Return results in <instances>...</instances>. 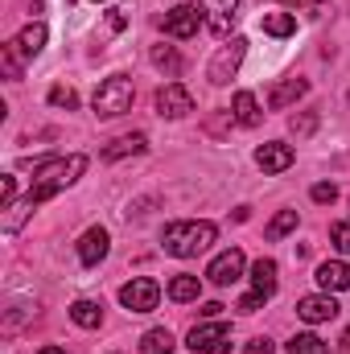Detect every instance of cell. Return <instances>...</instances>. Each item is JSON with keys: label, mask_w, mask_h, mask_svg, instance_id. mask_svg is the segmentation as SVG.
<instances>
[{"label": "cell", "mask_w": 350, "mask_h": 354, "mask_svg": "<svg viewBox=\"0 0 350 354\" xmlns=\"http://www.w3.org/2000/svg\"><path fill=\"white\" fill-rule=\"evenodd\" d=\"M83 174H87V157H83V153H71V157H46V161L33 165V185H29L25 202H29V206H42V202L54 198L58 189L75 185Z\"/></svg>", "instance_id": "cell-1"}, {"label": "cell", "mask_w": 350, "mask_h": 354, "mask_svg": "<svg viewBox=\"0 0 350 354\" xmlns=\"http://www.w3.org/2000/svg\"><path fill=\"white\" fill-rule=\"evenodd\" d=\"M214 239H219V227H214V223H206V218H181V223H169V227H165L161 248H165L169 256H177V260H194V256H202Z\"/></svg>", "instance_id": "cell-2"}, {"label": "cell", "mask_w": 350, "mask_h": 354, "mask_svg": "<svg viewBox=\"0 0 350 354\" xmlns=\"http://www.w3.org/2000/svg\"><path fill=\"white\" fill-rule=\"evenodd\" d=\"M132 99H136L132 79H124V75H111V79H103V83L95 87L91 107H95L99 115H124V111L132 107Z\"/></svg>", "instance_id": "cell-3"}, {"label": "cell", "mask_w": 350, "mask_h": 354, "mask_svg": "<svg viewBox=\"0 0 350 354\" xmlns=\"http://www.w3.org/2000/svg\"><path fill=\"white\" fill-rule=\"evenodd\" d=\"M157 301H161V284H157L153 276H136V280H128V284L120 288V305H124L128 313H153Z\"/></svg>", "instance_id": "cell-4"}, {"label": "cell", "mask_w": 350, "mask_h": 354, "mask_svg": "<svg viewBox=\"0 0 350 354\" xmlns=\"http://www.w3.org/2000/svg\"><path fill=\"white\" fill-rule=\"evenodd\" d=\"M243 54H248V41H243V37H231V46H223V50L210 58V71H206V79H210L214 87H227V83L235 79V71H239Z\"/></svg>", "instance_id": "cell-5"}, {"label": "cell", "mask_w": 350, "mask_h": 354, "mask_svg": "<svg viewBox=\"0 0 350 354\" xmlns=\"http://www.w3.org/2000/svg\"><path fill=\"white\" fill-rule=\"evenodd\" d=\"M198 8L206 12V29L214 37H231V25L239 21V0H198Z\"/></svg>", "instance_id": "cell-6"}, {"label": "cell", "mask_w": 350, "mask_h": 354, "mask_svg": "<svg viewBox=\"0 0 350 354\" xmlns=\"http://www.w3.org/2000/svg\"><path fill=\"white\" fill-rule=\"evenodd\" d=\"M198 25H202V12L194 8V4H177L169 8L165 17H161V29L177 37V41H190V37H198Z\"/></svg>", "instance_id": "cell-7"}, {"label": "cell", "mask_w": 350, "mask_h": 354, "mask_svg": "<svg viewBox=\"0 0 350 354\" xmlns=\"http://www.w3.org/2000/svg\"><path fill=\"white\" fill-rule=\"evenodd\" d=\"M243 264H248V260H243V252H239V248H227L223 256H214V260H210L206 280H210V284H219V288H227V284H235V280L243 276Z\"/></svg>", "instance_id": "cell-8"}, {"label": "cell", "mask_w": 350, "mask_h": 354, "mask_svg": "<svg viewBox=\"0 0 350 354\" xmlns=\"http://www.w3.org/2000/svg\"><path fill=\"white\" fill-rule=\"evenodd\" d=\"M190 111H194V95L181 87V83H165V87L157 91V115L181 120V115H190Z\"/></svg>", "instance_id": "cell-9"}, {"label": "cell", "mask_w": 350, "mask_h": 354, "mask_svg": "<svg viewBox=\"0 0 350 354\" xmlns=\"http://www.w3.org/2000/svg\"><path fill=\"white\" fill-rule=\"evenodd\" d=\"M297 317L309 322V326H322V322H334L338 317V301L330 292H313V297H301L297 301Z\"/></svg>", "instance_id": "cell-10"}, {"label": "cell", "mask_w": 350, "mask_h": 354, "mask_svg": "<svg viewBox=\"0 0 350 354\" xmlns=\"http://www.w3.org/2000/svg\"><path fill=\"white\" fill-rule=\"evenodd\" d=\"M107 248H111V235H107L103 227L83 231V239H79V260H83V268L103 264V260H107Z\"/></svg>", "instance_id": "cell-11"}, {"label": "cell", "mask_w": 350, "mask_h": 354, "mask_svg": "<svg viewBox=\"0 0 350 354\" xmlns=\"http://www.w3.org/2000/svg\"><path fill=\"white\" fill-rule=\"evenodd\" d=\"M219 342H231V326L223 317L202 322V326L190 330V351H206V346H219Z\"/></svg>", "instance_id": "cell-12"}, {"label": "cell", "mask_w": 350, "mask_h": 354, "mask_svg": "<svg viewBox=\"0 0 350 354\" xmlns=\"http://www.w3.org/2000/svg\"><path fill=\"white\" fill-rule=\"evenodd\" d=\"M256 165H260L264 174H284V169L293 165V145H284V140L260 145V149H256Z\"/></svg>", "instance_id": "cell-13"}, {"label": "cell", "mask_w": 350, "mask_h": 354, "mask_svg": "<svg viewBox=\"0 0 350 354\" xmlns=\"http://www.w3.org/2000/svg\"><path fill=\"white\" fill-rule=\"evenodd\" d=\"M313 280L322 284V292H342V288H350V264H342V260H326V264L317 268Z\"/></svg>", "instance_id": "cell-14"}, {"label": "cell", "mask_w": 350, "mask_h": 354, "mask_svg": "<svg viewBox=\"0 0 350 354\" xmlns=\"http://www.w3.org/2000/svg\"><path fill=\"white\" fill-rule=\"evenodd\" d=\"M305 91H309L305 79H284V83H276V87L268 91V111H284V107H288V103H297Z\"/></svg>", "instance_id": "cell-15"}, {"label": "cell", "mask_w": 350, "mask_h": 354, "mask_svg": "<svg viewBox=\"0 0 350 354\" xmlns=\"http://www.w3.org/2000/svg\"><path fill=\"white\" fill-rule=\"evenodd\" d=\"M46 37H50V33H46V25H42V21H33V25H25L12 41H17V50H21L25 58H37V54L46 50Z\"/></svg>", "instance_id": "cell-16"}, {"label": "cell", "mask_w": 350, "mask_h": 354, "mask_svg": "<svg viewBox=\"0 0 350 354\" xmlns=\"http://www.w3.org/2000/svg\"><path fill=\"white\" fill-rule=\"evenodd\" d=\"M145 149H149V136H145V132H132V136H120V140H111V145L103 149V161L136 157V153H145Z\"/></svg>", "instance_id": "cell-17"}, {"label": "cell", "mask_w": 350, "mask_h": 354, "mask_svg": "<svg viewBox=\"0 0 350 354\" xmlns=\"http://www.w3.org/2000/svg\"><path fill=\"white\" fill-rule=\"evenodd\" d=\"M231 115H235V124L256 128V124H260V103H256V95H252V91H239V95L231 99Z\"/></svg>", "instance_id": "cell-18"}, {"label": "cell", "mask_w": 350, "mask_h": 354, "mask_svg": "<svg viewBox=\"0 0 350 354\" xmlns=\"http://www.w3.org/2000/svg\"><path fill=\"white\" fill-rule=\"evenodd\" d=\"M276 260H256L252 264V292H260V297H272L276 292Z\"/></svg>", "instance_id": "cell-19"}, {"label": "cell", "mask_w": 350, "mask_h": 354, "mask_svg": "<svg viewBox=\"0 0 350 354\" xmlns=\"http://www.w3.org/2000/svg\"><path fill=\"white\" fill-rule=\"evenodd\" d=\"M260 29L272 33V37H293V33H297V17H293V12H264Z\"/></svg>", "instance_id": "cell-20"}, {"label": "cell", "mask_w": 350, "mask_h": 354, "mask_svg": "<svg viewBox=\"0 0 350 354\" xmlns=\"http://www.w3.org/2000/svg\"><path fill=\"white\" fill-rule=\"evenodd\" d=\"M169 297H174L177 305L198 301V297H202V280H198V276H174V280H169Z\"/></svg>", "instance_id": "cell-21"}, {"label": "cell", "mask_w": 350, "mask_h": 354, "mask_svg": "<svg viewBox=\"0 0 350 354\" xmlns=\"http://www.w3.org/2000/svg\"><path fill=\"white\" fill-rule=\"evenodd\" d=\"M140 354H174V334H169L165 326L149 330V334L140 338Z\"/></svg>", "instance_id": "cell-22"}, {"label": "cell", "mask_w": 350, "mask_h": 354, "mask_svg": "<svg viewBox=\"0 0 350 354\" xmlns=\"http://www.w3.org/2000/svg\"><path fill=\"white\" fill-rule=\"evenodd\" d=\"M71 322L83 326V330H95V326L103 322V309H99L95 301H75V305H71Z\"/></svg>", "instance_id": "cell-23"}, {"label": "cell", "mask_w": 350, "mask_h": 354, "mask_svg": "<svg viewBox=\"0 0 350 354\" xmlns=\"http://www.w3.org/2000/svg\"><path fill=\"white\" fill-rule=\"evenodd\" d=\"M288 354H330V342L317 338V334H297L288 342Z\"/></svg>", "instance_id": "cell-24"}, {"label": "cell", "mask_w": 350, "mask_h": 354, "mask_svg": "<svg viewBox=\"0 0 350 354\" xmlns=\"http://www.w3.org/2000/svg\"><path fill=\"white\" fill-rule=\"evenodd\" d=\"M288 231H297V210H280V214H276V218L268 223V231H264V235H268V239L276 243V239H284Z\"/></svg>", "instance_id": "cell-25"}, {"label": "cell", "mask_w": 350, "mask_h": 354, "mask_svg": "<svg viewBox=\"0 0 350 354\" xmlns=\"http://www.w3.org/2000/svg\"><path fill=\"white\" fill-rule=\"evenodd\" d=\"M0 54H4V75H8V79L17 83V79H21V58H25V54L17 50V41H8V46H0Z\"/></svg>", "instance_id": "cell-26"}, {"label": "cell", "mask_w": 350, "mask_h": 354, "mask_svg": "<svg viewBox=\"0 0 350 354\" xmlns=\"http://www.w3.org/2000/svg\"><path fill=\"white\" fill-rule=\"evenodd\" d=\"M153 62H157L165 75H177V71H181V58H177L174 46H157V50H153Z\"/></svg>", "instance_id": "cell-27"}, {"label": "cell", "mask_w": 350, "mask_h": 354, "mask_svg": "<svg viewBox=\"0 0 350 354\" xmlns=\"http://www.w3.org/2000/svg\"><path fill=\"white\" fill-rule=\"evenodd\" d=\"M17 206V177L4 174L0 177V210H12Z\"/></svg>", "instance_id": "cell-28"}, {"label": "cell", "mask_w": 350, "mask_h": 354, "mask_svg": "<svg viewBox=\"0 0 350 354\" xmlns=\"http://www.w3.org/2000/svg\"><path fill=\"white\" fill-rule=\"evenodd\" d=\"M50 103H54V107H66V111H75V107H79V95H75L71 87H50Z\"/></svg>", "instance_id": "cell-29"}, {"label": "cell", "mask_w": 350, "mask_h": 354, "mask_svg": "<svg viewBox=\"0 0 350 354\" xmlns=\"http://www.w3.org/2000/svg\"><path fill=\"white\" fill-rule=\"evenodd\" d=\"M330 239H334V248H338L342 256H350V223H334V227H330Z\"/></svg>", "instance_id": "cell-30"}, {"label": "cell", "mask_w": 350, "mask_h": 354, "mask_svg": "<svg viewBox=\"0 0 350 354\" xmlns=\"http://www.w3.org/2000/svg\"><path fill=\"white\" fill-rule=\"evenodd\" d=\"M309 194H313V202H322V206H326V202H334V198H338V185H334V181H317Z\"/></svg>", "instance_id": "cell-31"}, {"label": "cell", "mask_w": 350, "mask_h": 354, "mask_svg": "<svg viewBox=\"0 0 350 354\" xmlns=\"http://www.w3.org/2000/svg\"><path fill=\"white\" fill-rule=\"evenodd\" d=\"M313 128H317V115H301V120H293V132H297V136H309Z\"/></svg>", "instance_id": "cell-32"}, {"label": "cell", "mask_w": 350, "mask_h": 354, "mask_svg": "<svg viewBox=\"0 0 350 354\" xmlns=\"http://www.w3.org/2000/svg\"><path fill=\"white\" fill-rule=\"evenodd\" d=\"M264 301H268V297H260V292H248V297H243V301H239L235 309H243V313H256V309H260Z\"/></svg>", "instance_id": "cell-33"}, {"label": "cell", "mask_w": 350, "mask_h": 354, "mask_svg": "<svg viewBox=\"0 0 350 354\" xmlns=\"http://www.w3.org/2000/svg\"><path fill=\"white\" fill-rule=\"evenodd\" d=\"M248 354H272V342L268 338H256V342H248Z\"/></svg>", "instance_id": "cell-34"}, {"label": "cell", "mask_w": 350, "mask_h": 354, "mask_svg": "<svg viewBox=\"0 0 350 354\" xmlns=\"http://www.w3.org/2000/svg\"><path fill=\"white\" fill-rule=\"evenodd\" d=\"M107 25H111V29H116V33H120V29H124V25H128V17H124V12H120V8H111V17H107Z\"/></svg>", "instance_id": "cell-35"}, {"label": "cell", "mask_w": 350, "mask_h": 354, "mask_svg": "<svg viewBox=\"0 0 350 354\" xmlns=\"http://www.w3.org/2000/svg\"><path fill=\"white\" fill-rule=\"evenodd\" d=\"M219 313H223V305H219V301H206V305H202V317H206V322H214Z\"/></svg>", "instance_id": "cell-36"}, {"label": "cell", "mask_w": 350, "mask_h": 354, "mask_svg": "<svg viewBox=\"0 0 350 354\" xmlns=\"http://www.w3.org/2000/svg\"><path fill=\"white\" fill-rule=\"evenodd\" d=\"M194 354H231V342H219V346H206V351H194Z\"/></svg>", "instance_id": "cell-37"}, {"label": "cell", "mask_w": 350, "mask_h": 354, "mask_svg": "<svg viewBox=\"0 0 350 354\" xmlns=\"http://www.w3.org/2000/svg\"><path fill=\"white\" fill-rule=\"evenodd\" d=\"M284 4H301V8H317V4H326V0H284Z\"/></svg>", "instance_id": "cell-38"}, {"label": "cell", "mask_w": 350, "mask_h": 354, "mask_svg": "<svg viewBox=\"0 0 350 354\" xmlns=\"http://www.w3.org/2000/svg\"><path fill=\"white\" fill-rule=\"evenodd\" d=\"M37 354H66L62 346H46V351H37Z\"/></svg>", "instance_id": "cell-39"}, {"label": "cell", "mask_w": 350, "mask_h": 354, "mask_svg": "<svg viewBox=\"0 0 350 354\" xmlns=\"http://www.w3.org/2000/svg\"><path fill=\"white\" fill-rule=\"evenodd\" d=\"M342 346H347V351H350V330H347V334H342Z\"/></svg>", "instance_id": "cell-40"}, {"label": "cell", "mask_w": 350, "mask_h": 354, "mask_svg": "<svg viewBox=\"0 0 350 354\" xmlns=\"http://www.w3.org/2000/svg\"><path fill=\"white\" fill-rule=\"evenodd\" d=\"M95 4H103V0H95Z\"/></svg>", "instance_id": "cell-41"}]
</instances>
